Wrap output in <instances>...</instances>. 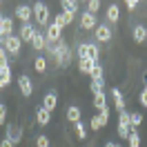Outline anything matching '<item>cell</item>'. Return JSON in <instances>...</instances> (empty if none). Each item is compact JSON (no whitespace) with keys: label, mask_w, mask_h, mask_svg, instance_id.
Listing matches in <instances>:
<instances>
[{"label":"cell","mask_w":147,"mask_h":147,"mask_svg":"<svg viewBox=\"0 0 147 147\" xmlns=\"http://www.w3.org/2000/svg\"><path fill=\"white\" fill-rule=\"evenodd\" d=\"M78 58H80V60H96V63H98V47L92 45V42L78 45Z\"/></svg>","instance_id":"obj_1"},{"label":"cell","mask_w":147,"mask_h":147,"mask_svg":"<svg viewBox=\"0 0 147 147\" xmlns=\"http://www.w3.org/2000/svg\"><path fill=\"white\" fill-rule=\"evenodd\" d=\"M34 16H36L38 25H45L47 20H49V7H47L45 2H36L34 5Z\"/></svg>","instance_id":"obj_2"},{"label":"cell","mask_w":147,"mask_h":147,"mask_svg":"<svg viewBox=\"0 0 147 147\" xmlns=\"http://www.w3.org/2000/svg\"><path fill=\"white\" fill-rule=\"evenodd\" d=\"M47 40H49V42H60V40H63V29L58 27L56 22H51V25L47 27Z\"/></svg>","instance_id":"obj_3"},{"label":"cell","mask_w":147,"mask_h":147,"mask_svg":"<svg viewBox=\"0 0 147 147\" xmlns=\"http://www.w3.org/2000/svg\"><path fill=\"white\" fill-rule=\"evenodd\" d=\"M20 45H22V40H20L18 36H7V40H5V49L13 56L20 51Z\"/></svg>","instance_id":"obj_4"},{"label":"cell","mask_w":147,"mask_h":147,"mask_svg":"<svg viewBox=\"0 0 147 147\" xmlns=\"http://www.w3.org/2000/svg\"><path fill=\"white\" fill-rule=\"evenodd\" d=\"M34 36H36V27H34V25H22V27H20V40H22V42H31V40H34Z\"/></svg>","instance_id":"obj_5"},{"label":"cell","mask_w":147,"mask_h":147,"mask_svg":"<svg viewBox=\"0 0 147 147\" xmlns=\"http://www.w3.org/2000/svg\"><path fill=\"white\" fill-rule=\"evenodd\" d=\"M109 38H111L109 25H98V27H96V40H98V42H109Z\"/></svg>","instance_id":"obj_6"},{"label":"cell","mask_w":147,"mask_h":147,"mask_svg":"<svg viewBox=\"0 0 147 147\" xmlns=\"http://www.w3.org/2000/svg\"><path fill=\"white\" fill-rule=\"evenodd\" d=\"M42 107L49 111H54L56 107H58V96H56L54 92H47L45 96H42Z\"/></svg>","instance_id":"obj_7"},{"label":"cell","mask_w":147,"mask_h":147,"mask_svg":"<svg viewBox=\"0 0 147 147\" xmlns=\"http://www.w3.org/2000/svg\"><path fill=\"white\" fill-rule=\"evenodd\" d=\"M31 13H34V9H31L29 5H18V7H16V16H18V18L22 20L25 25L29 22V18H31Z\"/></svg>","instance_id":"obj_8"},{"label":"cell","mask_w":147,"mask_h":147,"mask_svg":"<svg viewBox=\"0 0 147 147\" xmlns=\"http://www.w3.org/2000/svg\"><path fill=\"white\" fill-rule=\"evenodd\" d=\"M5 138H9L11 143L16 145V143L22 140V129H18L16 125H7V136H5Z\"/></svg>","instance_id":"obj_9"},{"label":"cell","mask_w":147,"mask_h":147,"mask_svg":"<svg viewBox=\"0 0 147 147\" xmlns=\"http://www.w3.org/2000/svg\"><path fill=\"white\" fill-rule=\"evenodd\" d=\"M18 85H20V92H22V96H31V92H34V85H31V78H29V76H20V78H18Z\"/></svg>","instance_id":"obj_10"},{"label":"cell","mask_w":147,"mask_h":147,"mask_svg":"<svg viewBox=\"0 0 147 147\" xmlns=\"http://www.w3.org/2000/svg\"><path fill=\"white\" fill-rule=\"evenodd\" d=\"M80 27H83V29H94V27H98L96 16H94V13H89V11H85L83 18H80Z\"/></svg>","instance_id":"obj_11"},{"label":"cell","mask_w":147,"mask_h":147,"mask_svg":"<svg viewBox=\"0 0 147 147\" xmlns=\"http://www.w3.org/2000/svg\"><path fill=\"white\" fill-rule=\"evenodd\" d=\"M36 120H38V125H49V120H51V111L45 109V107H38V109H36Z\"/></svg>","instance_id":"obj_12"},{"label":"cell","mask_w":147,"mask_h":147,"mask_svg":"<svg viewBox=\"0 0 147 147\" xmlns=\"http://www.w3.org/2000/svg\"><path fill=\"white\" fill-rule=\"evenodd\" d=\"M134 40H136L138 45H143L147 40V29H145V25H136L134 27Z\"/></svg>","instance_id":"obj_13"},{"label":"cell","mask_w":147,"mask_h":147,"mask_svg":"<svg viewBox=\"0 0 147 147\" xmlns=\"http://www.w3.org/2000/svg\"><path fill=\"white\" fill-rule=\"evenodd\" d=\"M31 45L36 47L38 51H42V49H47V38L40 34V31H36V36H34V40H31Z\"/></svg>","instance_id":"obj_14"},{"label":"cell","mask_w":147,"mask_h":147,"mask_svg":"<svg viewBox=\"0 0 147 147\" xmlns=\"http://www.w3.org/2000/svg\"><path fill=\"white\" fill-rule=\"evenodd\" d=\"M120 16V9L118 5H109V9H107V22H116Z\"/></svg>","instance_id":"obj_15"},{"label":"cell","mask_w":147,"mask_h":147,"mask_svg":"<svg viewBox=\"0 0 147 147\" xmlns=\"http://www.w3.org/2000/svg\"><path fill=\"white\" fill-rule=\"evenodd\" d=\"M67 120L80 123V109H78V107H67Z\"/></svg>","instance_id":"obj_16"},{"label":"cell","mask_w":147,"mask_h":147,"mask_svg":"<svg viewBox=\"0 0 147 147\" xmlns=\"http://www.w3.org/2000/svg\"><path fill=\"white\" fill-rule=\"evenodd\" d=\"M94 67H96V60H80V63H78V69L83 74H92Z\"/></svg>","instance_id":"obj_17"},{"label":"cell","mask_w":147,"mask_h":147,"mask_svg":"<svg viewBox=\"0 0 147 147\" xmlns=\"http://www.w3.org/2000/svg\"><path fill=\"white\" fill-rule=\"evenodd\" d=\"M60 7H63L67 13H76V9H78V2H76V0H63V2H60Z\"/></svg>","instance_id":"obj_18"},{"label":"cell","mask_w":147,"mask_h":147,"mask_svg":"<svg viewBox=\"0 0 147 147\" xmlns=\"http://www.w3.org/2000/svg\"><path fill=\"white\" fill-rule=\"evenodd\" d=\"M127 140H129V147H140V136H138L136 127H131V134L127 136Z\"/></svg>","instance_id":"obj_19"},{"label":"cell","mask_w":147,"mask_h":147,"mask_svg":"<svg viewBox=\"0 0 147 147\" xmlns=\"http://www.w3.org/2000/svg\"><path fill=\"white\" fill-rule=\"evenodd\" d=\"M94 105H96V109H105L107 107V96L105 94H96V98H94Z\"/></svg>","instance_id":"obj_20"},{"label":"cell","mask_w":147,"mask_h":147,"mask_svg":"<svg viewBox=\"0 0 147 147\" xmlns=\"http://www.w3.org/2000/svg\"><path fill=\"white\" fill-rule=\"evenodd\" d=\"M118 125L120 127H131V123H129V111H118Z\"/></svg>","instance_id":"obj_21"},{"label":"cell","mask_w":147,"mask_h":147,"mask_svg":"<svg viewBox=\"0 0 147 147\" xmlns=\"http://www.w3.org/2000/svg\"><path fill=\"white\" fill-rule=\"evenodd\" d=\"M129 123H131V127H138V125L143 123V114H138V111H129Z\"/></svg>","instance_id":"obj_22"},{"label":"cell","mask_w":147,"mask_h":147,"mask_svg":"<svg viewBox=\"0 0 147 147\" xmlns=\"http://www.w3.org/2000/svg\"><path fill=\"white\" fill-rule=\"evenodd\" d=\"M76 136H78V140H85V136H87V125L85 123H76Z\"/></svg>","instance_id":"obj_23"},{"label":"cell","mask_w":147,"mask_h":147,"mask_svg":"<svg viewBox=\"0 0 147 147\" xmlns=\"http://www.w3.org/2000/svg\"><path fill=\"white\" fill-rule=\"evenodd\" d=\"M2 31H5V36H11V31H13V20L11 18L2 20Z\"/></svg>","instance_id":"obj_24"},{"label":"cell","mask_w":147,"mask_h":147,"mask_svg":"<svg viewBox=\"0 0 147 147\" xmlns=\"http://www.w3.org/2000/svg\"><path fill=\"white\" fill-rule=\"evenodd\" d=\"M89 76H92V80H102V67L96 63V67L92 69V74H89Z\"/></svg>","instance_id":"obj_25"},{"label":"cell","mask_w":147,"mask_h":147,"mask_svg":"<svg viewBox=\"0 0 147 147\" xmlns=\"http://www.w3.org/2000/svg\"><path fill=\"white\" fill-rule=\"evenodd\" d=\"M34 67H36V71H38V74H42V71L47 69V60L38 56V58H36V63H34Z\"/></svg>","instance_id":"obj_26"},{"label":"cell","mask_w":147,"mask_h":147,"mask_svg":"<svg viewBox=\"0 0 147 147\" xmlns=\"http://www.w3.org/2000/svg\"><path fill=\"white\" fill-rule=\"evenodd\" d=\"M102 85H105V80H92V85H89V89L94 92V96L102 92Z\"/></svg>","instance_id":"obj_27"},{"label":"cell","mask_w":147,"mask_h":147,"mask_svg":"<svg viewBox=\"0 0 147 147\" xmlns=\"http://www.w3.org/2000/svg\"><path fill=\"white\" fill-rule=\"evenodd\" d=\"M98 118H100V125L105 127L107 123H109V109L105 107V109H100V114H98Z\"/></svg>","instance_id":"obj_28"},{"label":"cell","mask_w":147,"mask_h":147,"mask_svg":"<svg viewBox=\"0 0 147 147\" xmlns=\"http://www.w3.org/2000/svg\"><path fill=\"white\" fill-rule=\"evenodd\" d=\"M87 7H89V13H94V16H96V11L100 9V2H98V0H89V5H87Z\"/></svg>","instance_id":"obj_29"},{"label":"cell","mask_w":147,"mask_h":147,"mask_svg":"<svg viewBox=\"0 0 147 147\" xmlns=\"http://www.w3.org/2000/svg\"><path fill=\"white\" fill-rule=\"evenodd\" d=\"M116 131H118L120 138H127L129 134H131V127H120V125H118V129H116Z\"/></svg>","instance_id":"obj_30"},{"label":"cell","mask_w":147,"mask_h":147,"mask_svg":"<svg viewBox=\"0 0 147 147\" xmlns=\"http://www.w3.org/2000/svg\"><path fill=\"white\" fill-rule=\"evenodd\" d=\"M36 147H49V138L47 136H38L36 138Z\"/></svg>","instance_id":"obj_31"},{"label":"cell","mask_w":147,"mask_h":147,"mask_svg":"<svg viewBox=\"0 0 147 147\" xmlns=\"http://www.w3.org/2000/svg\"><path fill=\"white\" fill-rule=\"evenodd\" d=\"M5 120H7V105H2V102H0V125H2Z\"/></svg>","instance_id":"obj_32"},{"label":"cell","mask_w":147,"mask_h":147,"mask_svg":"<svg viewBox=\"0 0 147 147\" xmlns=\"http://www.w3.org/2000/svg\"><path fill=\"white\" fill-rule=\"evenodd\" d=\"M54 22H56V25H58V27H60V29H63V27H67V22H65V16H63V13H58Z\"/></svg>","instance_id":"obj_33"},{"label":"cell","mask_w":147,"mask_h":147,"mask_svg":"<svg viewBox=\"0 0 147 147\" xmlns=\"http://www.w3.org/2000/svg\"><path fill=\"white\" fill-rule=\"evenodd\" d=\"M89 127H92V129H100L102 127V125H100V118H98V116H94L92 123H89Z\"/></svg>","instance_id":"obj_34"},{"label":"cell","mask_w":147,"mask_h":147,"mask_svg":"<svg viewBox=\"0 0 147 147\" xmlns=\"http://www.w3.org/2000/svg\"><path fill=\"white\" fill-rule=\"evenodd\" d=\"M111 96H114V100H116V102H118V100H125V98H123V94H120V89H116V87L111 89Z\"/></svg>","instance_id":"obj_35"},{"label":"cell","mask_w":147,"mask_h":147,"mask_svg":"<svg viewBox=\"0 0 147 147\" xmlns=\"http://www.w3.org/2000/svg\"><path fill=\"white\" fill-rule=\"evenodd\" d=\"M138 100H140L143 107H147V85H145V89H143V94H140V98H138Z\"/></svg>","instance_id":"obj_36"},{"label":"cell","mask_w":147,"mask_h":147,"mask_svg":"<svg viewBox=\"0 0 147 147\" xmlns=\"http://www.w3.org/2000/svg\"><path fill=\"white\" fill-rule=\"evenodd\" d=\"M136 7H138V0H127V9L129 11H134Z\"/></svg>","instance_id":"obj_37"},{"label":"cell","mask_w":147,"mask_h":147,"mask_svg":"<svg viewBox=\"0 0 147 147\" xmlns=\"http://www.w3.org/2000/svg\"><path fill=\"white\" fill-rule=\"evenodd\" d=\"M63 16H65V22L69 25V22H74V16H76V13H67V11H63Z\"/></svg>","instance_id":"obj_38"},{"label":"cell","mask_w":147,"mask_h":147,"mask_svg":"<svg viewBox=\"0 0 147 147\" xmlns=\"http://www.w3.org/2000/svg\"><path fill=\"white\" fill-rule=\"evenodd\" d=\"M0 65H7V54H5V49H0Z\"/></svg>","instance_id":"obj_39"},{"label":"cell","mask_w":147,"mask_h":147,"mask_svg":"<svg viewBox=\"0 0 147 147\" xmlns=\"http://www.w3.org/2000/svg\"><path fill=\"white\" fill-rule=\"evenodd\" d=\"M0 147H13V143H11L9 138H2V143H0Z\"/></svg>","instance_id":"obj_40"},{"label":"cell","mask_w":147,"mask_h":147,"mask_svg":"<svg viewBox=\"0 0 147 147\" xmlns=\"http://www.w3.org/2000/svg\"><path fill=\"white\" fill-rule=\"evenodd\" d=\"M105 147H116V143H107V145H105Z\"/></svg>","instance_id":"obj_41"},{"label":"cell","mask_w":147,"mask_h":147,"mask_svg":"<svg viewBox=\"0 0 147 147\" xmlns=\"http://www.w3.org/2000/svg\"><path fill=\"white\" fill-rule=\"evenodd\" d=\"M2 20H5V18H2V13H0V25H2Z\"/></svg>","instance_id":"obj_42"},{"label":"cell","mask_w":147,"mask_h":147,"mask_svg":"<svg viewBox=\"0 0 147 147\" xmlns=\"http://www.w3.org/2000/svg\"><path fill=\"white\" fill-rule=\"evenodd\" d=\"M0 7H2V2H0Z\"/></svg>","instance_id":"obj_43"},{"label":"cell","mask_w":147,"mask_h":147,"mask_svg":"<svg viewBox=\"0 0 147 147\" xmlns=\"http://www.w3.org/2000/svg\"><path fill=\"white\" fill-rule=\"evenodd\" d=\"M116 147H120V145H116Z\"/></svg>","instance_id":"obj_44"}]
</instances>
